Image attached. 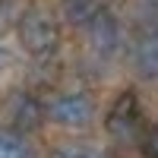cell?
<instances>
[{
  "instance_id": "cell-1",
  "label": "cell",
  "mask_w": 158,
  "mask_h": 158,
  "mask_svg": "<svg viewBox=\"0 0 158 158\" xmlns=\"http://www.w3.org/2000/svg\"><path fill=\"white\" fill-rule=\"evenodd\" d=\"M19 41L22 48L29 51L32 57H51L57 51L60 44V29H57V22L44 16L41 10H29V13H22V19H19Z\"/></svg>"
},
{
  "instance_id": "cell-2",
  "label": "cell",
  "mask_w": 158,
  "mask_h": 158,
  "mask_svg": "<svg viewBox=\"0 0 158 158\" xmlns=\"http://www.w3.org/2000/svg\"><path fill=\"white\" fill-rule=\"evenodd\" d=\"M48 114L51 120L60 123V127H70V130H82L95 120V104H92L89 95L82 92H63L54 101L48 104Z\"/></svg>"
},
{
  "instance_id": "cell-3",
  "label": "cell",
  "mask_w": 158,
  "mask_h": 158,
  "mask_svg": "<svg viewBox=\"0 0 158 158\" xmlns=\"http://www.w3.org/2000/svg\"><path fill=\"white\" fill-rule=\"evenodd\" d=\"M85 29H89V41H92V48H95V54H101V57H114L117 51H120L123 29H120V19H117L111 10L101 6L95 16L85 22Z\"/></svg>"
},
{
  "instance_id": "cell-4",
  "label": "cell",
  "mask_w": 158,
  "mask_h": 158,
  "mask_svg": "<svg viewBox=\"0 0 158 158\" xmlns=\"http://www.w3.org/2000/svg\"><path fill=\"white\" fill-rule=\"evenodd\" d=\"M108 130L114 139H133L139 130V101L133 92H123L108 111Z\"/></svg>"
},
{
  "instance_id": "cell-5",
  "label": "cell",
  "mask_w": 158,
  "mask_h": 158,
  "mask_svg": "<svg viewBox=\"0 0 158 158\" xmlns=\"http://www.w3.org/2000/svg\"><path fill=\"white\" fill-rule=\"evenodd\" d=\"M41 104L35 101V95H29V92H16V95L10 98V120L16 123V130H35L38 123H41Z\"/></svg>"
},
{
  "instance_id": "cell-6",
  "label": "cell",
  "mask_w": 158,
  "mask_h": 158,
  "mask_svg": "<svg viewBox=\"0 0 158 158\" xmlns=\"http://www.w3.org/2000/svg\"><path fill=\"white\" fill-rule=\"evenodd\" d=\"M133 67L142 79H158V35H149L133 51Z\"/></svg>"
},
{
  "instance_id": "cell-7",
  "label": "cell",
  "mask_w": 158,
  "mask_h": 158,
  "mask_svg": "<svg viewBox=\"0 0 158 158\" xmlns=\"http://www.w3.org/2000/svg\"><path fill=\"white\" fill-rule=\"evenodd\" d=\"M98 10H101V0H60L63 19L73 22V25H85Z\"/></svg>"
},
{
  "instance_id": "cell-8",
  "label": "cell",
  "mask_w": 158,
  "mask_h": 158,
  "mask_svg": "<svg viewBox=\"0 0 158 158\" xmlns=\"http://www.w3.org/2000/svg\"><path fill=\"white\" fill-rule=\"evenodd\" d=\"M0 158H35V152L16 130H0Z\"/></svg>"
},
{
  "instance_id": "cell-9",
  "label": "cell",
  "mask_w": 158,
  "mask_h": 158,
  "mask_svg": "<svg viewBox=\"0 0 158 158\" xmlns=\"http://www.w3.org/2000/svg\"><path fill=\"white\" fill-rule=\"evenodd\" d=\"M57 158H108V155L98 152L95 146H60Z\"/></svg>"
},
{
  "instance_id": "cell-10",
  "label": "cell",
  "mask_w": 158,
  "mask_h": 158,
  "mask_svg": "<svg viewBox=\"0 0 158 158\" xmlns=\"http://www.w3.org/2000/svg\"><path fill=\"white\" fill-rule=\"evenodd\" d=\"M146 158H158V123L149 130V136H146Z\"/></svg>"
},
{
  "instance_id": "cell-11",
  "label": "cell",
  "mask_w": 158,
  "mask_h": 158,
  "mask_svg": "<svg viewBox=\"0 0 158 158\" xmlns=\"http://www.w3.org/2000/svg\"><path fill=\"white\" fill-rule=\"evenodd\" d=\"M6 63H10V54H6V51H3V48H0V70H3V67H6Z\"/></svg>"
}]
</instances>
